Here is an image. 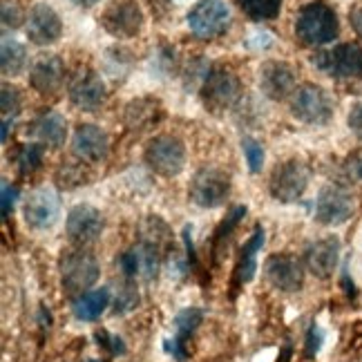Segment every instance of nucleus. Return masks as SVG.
<instances>
[{"label": "nucleus", "instance_id": "4be33fe9", "mask_svg": "<svg viewBox=\"0 0 362 362\" xmlns=\"http://www.w3.org/2000/svg\"><path fill=\"white\" fill-rule=\"evenodd\" d=\"M264 228L257 224L253 235L248 238V242L244 244L242 248V255H240V262L238 267H235V284H246L255 277V271H257V253L264 246Z\"/></svg>", "mask_w": 362, "mask_h": 362}, {"label": "nucleus", "instance_id": "58836bf2", "mask_svg": "<svg viewBox=\"0 0 362 362\" xmlns=\"http://www.w3.org/2000/svg\"><path fill=\"white\" fill-rule=\"evenodd\" d=\"M349 18H351V27L356 30V34L362 38V7H356Z\"/></svg>", "mask_w": 362, "mask_h": 362}, {"label": "nucleus", "instance_id": "dca6fc26", "mask_svg": "<svg viewBox=\"0 0 362 362\" xmlns=\"http://www.w3.org/2000/svg\"><path fill=\"white\" fill-rule=\"evenodd\" d=\"M63 23L49 5H34L27 16V36L36 45H52L61 38Z\"/></svg>", "mask_w": 362, "mask_h": 362}, {"label": "nucleus", "instance_id": "c85d7f7f", "mask_svg": "<svg viewBox=\"0 0 362 362\" xmlns=\"http://www.w3.org/2000/svg\"><path fill=\"white\" fill-rule=\"evenodd\" d=\"M0 101H3V119L5 121H9V117L13 119V117L21 112L23 99H21V92L16 88L3 86V94H0Z\"/></svg>", "mask_w": 362, "mask_h": 362}, {"label": "nucleus", "instance_id": "ddd939ff", "mask_svg": "<svg viewBox=\"0 0 362 362\" xmlns=\"http://www.w3.org/2000/svg\"><path fill=\"white\" fill-rule=\"evenodd\" d=\"M59 197L52 188H36L30 192V197L25 199L23 215L27 226L34 230L52 228L59 219Z\"/></svg>", "mask_w": 362, "mask_h": 362}, {"label": "nucleus", "instance_id": "423d86ee", "mask_svg": "<svg viewBox=\"0 0 362 362\" xmlns=\"http://www.w3.org/2000/svg\"><path fill=\"white\" fill-rule=\"evenodd\" d=\"M230 194V179L224 170L219 168H202L192 177L188 197L199 208H217L221 206Z\"/></svg>", "mask_w": 362, "mask_h": 362}, {"label": "nucleus", "instance_id": "1a4fd4ad", "mask_svg": "<svg viewBox=\"0 0 362 362\" xmlns=\"http://www.w3.org/2000/svg\"><path fill=\"white\" fill-rule=\"evenodd\" d=\"M202 99L206 107H211L213 112L228 110L240 99V78L224 67L211 69V72H206V78H204Z\"/></svg>", "mask_w": 362, "mask_h": 362}, {"label": "nucleus", "instance_id": "7c9ffc66", "mask_svg": "<svg viewBox=\"0 0 362 362\" xmlns=\"http://www.w3.org/2000/svg\"><path fill=\"white\" fill-rule=\"evenodd\" d=\"M139 304V293L134 286H123L117 296V302H115V313H128L132 311L134 306Z\"/></svg>", "mask_w": 362, "mask_h": 362}, {"label": "nucleus", "instance_id": "aec40b11", "mask_svg": "<svg viewBox=\"0 0 362 362\" xmlns=\"http://www.w3.org/2000/svg\"><path fill=\"white\" fill-rule=\"evenodd\" d=\"M63 78H65V65L54 54L36 59V63L30 69V83L38 94L59 92L63 86Z\"/></svg>", "mask_w": 362, "mask_h": 362}, {"label": "nucleus", "instance_id": "6e6552de", "mask_svg": "<svg viewBox=\"0 0 362 362\" xmlns=\"http://www.w3.org/2000/svg\"><path fill=\"white\" fill-rule=\"evenodd\" d=\"M313 65L333 78H356L362 76V47L356 43H342L333 49L320 52Z\"/></svg>", "mask_w": 362, "mask_h": 362}, {"label": "nucleus", "instance_id": "9b49d317", "mask_svg": "<svg viewBox=\"0 0 362 362\" xmlns=\"http://www.w3.org/2000/svg\"><path fill=\"white\" fill-rule=\"evenodd\" d=\"M103 30L117 38H132L144 27V11L136 0H117L101 16Z\"/></svg>", "mask_w": 362, "mask_h": 362}, {"label": "nucleus", "instance_id": "f3484780", "mask_svg": "<svg viewBox=\"0 0 362 362\" xmlns=\"http://www.w3.org/2000/svg\"><path fill=\"white\" fill-rule=\"evenodd\" d=\"M259 88L273 101L286 99L291 92H296V72L284 61H269L259 69Z\"/></svg>", "mask_w": 362, "mask_h": 362}, {"label": "nucleus", "instance_id": "f704fd0d", "mask_svg": "<svg viewBox=\"0 0 362 362\" xmlns=\"http://www.w3.org/2000/svg\"><path fill=\"white\" fill-rule=\"evenodd\" d=\"M96 340H99V344H101V346H105V349H110V354H115V356L125 354V346H123L121 338L110 336L107 331H99V333H96Z\"/></svg>", "mask_w": 362, "mask_h": 362}, {"label": "nucleus", "instance_id": "72a5a7b5", "mask_svg": "<svg viewBox=\"0 0 362 362\" xmlns=\"http://www.w3.org/2000/svg\"><path fill=\"white\" fill-rule=\"evenodd\" d=\"M23 21V13L13 0H3V25L5 27H18Z\"/></svg>", "mask_w": 362, "mask_h": 362}, {"label": "nucleus", "instance_id": "e433bc0d", "mask_svg": "<svg viewBox=\"0 0 362 362\" xmlns=\"http://www.w3.org/2000/svg\"><path fill=\"white\" fill-rule=\"evenodd\" d=\"M16 197H18V188L16 186H9V184H3V217L5 219L9 217Z\"/></svg>", "mask_w": 362, "mask_h": 362}, {"label": "nucleus", "instance_id": "b1692460", "mask_svg": "<svg viewBox=\"0 0 362 362\" xmlns=\"http://www.w3.org/2000/svg\"><path fill=\"white\" fill-rule=\"evenodd\" d=\"M0 65H3L5 76H18L27 65L25 47L13 38H3V52H0Z\"/></svg>", "mask_w": 362, "mask_h": 362}, {"label": "nucleus", "instance_id": "f257e3e1", "mask_svg": "<svg viewBox=\"0 0 362 362\" xmlns=\"http://www.w3.org/2000/svg\"><path fill=\"white\" fill-rule=\"evenodd\" d=\"M338 32H340L338 16L329 5L309 3L300 9L296 21V36L300 38V43L309 47H320L331 43L338 36Z\"/></svg>", "mask_w": 362, "mask_h": 362}, {"label": "nucleus", "instance_id": "4468645a", "mask_svg": "<svg viewBox=\"0 0 362 362\" xmlns=\"http://www.w3.org/2000/svg\"><path fill=\"white\" fill-rule=\"evenodd\" d=\"M65 226H67L69 240L78 246H88V244H94L101 238L105 221H103V215L96 211L94 206L78 204L69 211Z\"/></svg>", "mask_w": 362, "mask_h": 362}, {"label": "nucleus", "instance_id": "0eeeda50", "mask_svg": "<svg viewBox=\"0 0 362 362\" xmlns=\"http://www.w3.org/2000/svg\"><path fill=\"white\" fill-rule=\"evenodd\" d=\"M144 157H146V163L150 165V170H155L161 177H175L184 170L186 148L177 136L161 134L148 144Z\"/></svg>", "mask_w": 362, "mask_h": 362}, {"label": "nucleus", "instance_id": "c756f323", "mask_svg": "<svg viewBox=\"0 0 362 362\" xmlns=\"http://www.w3.org/2000/svg\"><path fill=\"white\" fill-rule=\"evenodd\" d=\"M244 215H246V208H244V206L233 208L230 215H228L224 221H221V226L215 230V248H217V244H219V242H224V240H228V238H230L233 228L240 224V219H242ZM215 248H213V250H215Z\"/></svg>", "mask_w": 362, "mask_h": 362}, {"label": "nucleus", "instance_id": "4c0bfd02", "mask_svg": "<svg viewBox=\"0 0 362 362\" xmlns=\"http://www.w3.org/2000/svg\"><path fill=\"white\" fill-rule=\"evenodd\" d=\"M349 128H351V132L358 139H362V103H356L351 107V112H349Z\"/></svg>", "mask_w": 362, "mask_h": 362}, {"label": "nucleus", "instance_id": "f8f14e48", "mask_svg": "<svg viewBox=\"0 0 362 362\" xmlns=\"http://www.w3.org/2000/svg\"><path fill=\"white\" fill-rule=\"evenodd\" d=\"M264 275L282 293H296L304 286V264L296 255H271L264 264Z\"/></svg>", "mask_w": 362, "mask_h": 362}, {"label": "nucleus", "instance_id": "2eb2a0df", "mask_svg": "<svg viewBox=\"0 0 362 362\" xmlns=\"http://www.w3.org/2000/svg\"><path fill=\"white\" fill-rule=\"evenodd\" d=\"M69 101L83 112H94L105 101V83L92 69H78L69 81Z\"/></svg>", "mask_w": 362, "mask_h": 362}, {"label": "nucleus", "instance_id": "412c9836", "mask_svg": "<svg viewBox=\"0 0 362 362\" xmlns=\"http://www.w3.org/2000/svg\"><path fill=\"white\" fill-rule=\"evenodd\" d=\"M107 306H110V288L101 286L81 293L72 304V313L81 322H94V320H99L105 313Z\"/></svg>", "mask_w": 362, "mask_h": 362}, {"label": "nucleus", "instance_id": "6ab92c4d", "mask_svg": "<svg viewBox=\"0 0 362 362\" xmlns=\"http://www.w3.org/2000/svg\"><path fill=\"white\" fill-rule=\"evenodd\" d=\"M72 150L83 161H101L107 157V150H110L107 132L92 123L78 125L72 139Z\"/></svg>", "mask_w": 362, "mask_h": 362}, {"label": "nucleus", "instance_id": "a878e982", "mask_svg": "<svg viewBox=\"0 0 362 362\" xmlns=\"http://www.w3.org/2000/svg\"><path fill=\"white\" fill-rule=\"evenodd\" d=\"M240 9L253 21H271L280 13L282 0H238Z\"/></svg>", "mask_w": 362, "mask_h": 362}, {"label": "nucleus", "instance_id": "473e14b6", "mask_svg": "<svg viewBox=\"0 0 362 362\" xmlns=\"http://www.w3.org/2000/svg\"><path fill=\"white\" fill-rule=\"evenodd\" d=\"M322 331H320L317 325H311L309 331H306V358H313L317 351H320V346H322Z\"/></svg>", "mask_w": 362, "mask_h": 362}, {"label": "nucleus", "instance_id": "20e7f679", "mask_svg": "<svg viewBox=\"0 0 362 362\" xmlns=\"http://www.w3.org/2000/svg\"><path fill=\"white\" fill-rule=\"evenodd\" d=\"M311 181V170L306 168V163L298 161V159H291L280 163L271 175L269 181V190L273 194V199L282 202V204H291V202H298L306 186Z\"/></svg>", "mask_w": 362, "mask_h": 362}, {"label": "nucleus", "instance_id": "bb28decb", "mask_svg": "<svg viewBox=\"0 0 362 362\" xmlns=\"http://www.w3.org/2000/svg\"><path fill=\"white\" fill-rule=\"evenodd\" d=\"M18 170L21 175H32L40 168V163H43V146L38 144H27L21 148L18 152Z\"/></svg>", "mask_w": 362, "mask_h": 362}, {"label": "nucleus", "instance_id": "5701e85b", "mask_svg": "<svg viewBox=\"0 0 362 362\" xmlns=\"http://www.w3.org/2000/svg\"><path fill=\"white\" fill-rule=\"evenodd\" d=\"M32 132L40 139L43 144H47L49 148H59L65 144V136H67V123L65 119L49 110V112L40 115L34 125H32Z\"/></svg>", "mask_w": 362, "mask_h": 362}, {"label": "nucleus", "instance_id": "a19ab883", "mask_svg": "<svg viewBox=\"0 0 362 362\" xmlns=\"http://www.w3.org/2000/svg\"><path fill=\"white\" fill-rule=\"evenodd\" d=\"M92 362H96V360H92Z\"/></svg>", "mask_w": 362, "mask_h": 362}, {"label": "nucleus", "instance_id": "39448f33", "mask_svg": "<svg viewBox=\"0 0 362 362\" xmlns=\"http://www.w3.org/2000/svg\"><path fill=\"white\" fill-rule=\"evenodd\" d=\"M356 211V199L349 188L329 184L320 190L315 199V219L325 226H340Z\"/></svg>", "mask_w": 362, "mask_h": 362}, {"label": "nucleus", "instance_id": "2f4dec72", "mask_svg": "<svg viewBox=\"0 0 362 362\" xmlns=\"http://www.w3.org/2000/svg\"><path fill=\"white\" fill-rule=\"evenodd\" d=\"M119 269L125 277H136L141 275V262H139V255H136V248H130L125 250V253L119 257Z\"/></svg>", "mask_w": 362, "mask_h": 362}, {"label": "nucleus", "instance_id": "393cba45", "mask_svg": "<svg viewBox=\"0 0 362 362\" xmlns=\"http://www.w3.org/2000/svg\"><path fill=\"white\" fill-rule=\"evenodd\" d=\"M204 320V311L202 309H184L181 313H177L175 317V342L184 344L186 346V340L192 336L197 327L202 325Z\"/></svg>", "mask_w": 362, "mask_h": 362}, {"label": "nucleus", "instance_id": "f03ea898", "mask_svg": "<svg viewBox=\"0 0 362 362\" xmlns=\"http://www.w3.org/2000/svg\"><path fill=\"white\" fill-rule=\"evenodd\" d=\"M61 277L63 286L69 293H86L99 280V262L86 248H69L61 257Z\"/></svg>", "mask_w": 362, "mask_h": 362}, {"label": "nucleus", "instance_id": "c9c22d12", "mask_svg": "<svg viewBox=\"0 0 362 362\" xmlns=\"http://www.w3.org/2000/svg\"><path fill=\"white\" fill-rule=\"evenodd\" d=\"M344 168H346V175H349L351 179H362V150L354 152V155L346 159Z\"/></svg>", "mask_w": 362, "mask_h": 362}, {"label": "nucleus", "instance_id": "cd10ccee", "mask_svg": "<svg viewBox=\"0 0 362 362\" xmlns=\"http://www.w3.org/2000/svg\"><path fill=\"white\" fill-rule=\"evenodd\" d=\"M242 150H244V157H246L250 173H259L262 165H264V148H262V144L255 141V139L246 136L242 141Z\"/></svg>", "mask_w": 362, "mask_h": 362}, {"label": "nucleus", "instance_id": "7ed1b4c3", "mask_svg": "<svg viewBox=\"0 0 362 362\" xmlns=\"http://www.w3.org/2000/svg\"><path fill=\"white\" fill-rule=\"evenodd\" d=\"M190 32L202 40H213L228 32L230 9L224 0H199L188 13Z\"/></svg>", "mask_w": 362, "mask_h": 362}, {"label": "nucleus", "instance_id": "ea45409f", "mask_svg": "<svg viewBox=\"0 0 362 362\" xmlns=\"http://www.w3.org/2000/svg\"><path fill=\"white\" fill-rule=\"evenodd\" d=\"M72 3L76 5V7H94L96 3H101V0H72Z\"/></svg>", "mask_w": 362, "mask_h": 362}, {"label": "nucleus", "instance_id": "a211bd4d", "mask_svg": "<svg viewBox=\"0 0 362 362\" xmlns=\"http://www.w3.org/2000/svg\"><path fill=\"white\" fill-rule=\"evenodd\" d=\"M306 269H309L320 280H329L336 273L340 262V240L338 238H325L313 242L304 253Z\"/></svg>", "mask_w": 362, "mask_h": 362}, {"label": "nucleus", "instance_id": "9d476101", "mask_svg": "<svg viewBox=\"0 0 362 362\" xmlns=\"http://www.w3.org/2000/svg\"><path fill=\"white\" fill-rule=\"evenodd\" d=\"M291 110H293V115L304 123L325 125L333 115V103L322 88L306 83V86H302L293 92Z\"/></svg>", "mask_w": 362, "mask_h": 362}]
</instances>
